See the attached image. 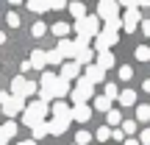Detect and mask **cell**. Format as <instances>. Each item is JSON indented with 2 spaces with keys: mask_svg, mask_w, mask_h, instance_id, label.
Here are the masks:
<instances>
[{
  "mask_svg": "<svg viewBox=\"0 0 150 145\" xmlns=\"http://www.w3.org/2000/svg\"><path fill=\"white\" fill-rule=\"evenodd\" d=\"M75 34H78L75 45H78V48H89L92 36L100 34V20H97V14H86L83 20H78L75 22Z\"/></svg>",
  "mask_w": 150,
  "mask_h": 145,
  "instance_id": "1",
  "label": "cell"
},
{
  "mask_svg": "<svg viewBox=\"0 0 150 145\" xmlns=\"http://www.w3.org/2000/svg\"><path fill=\"white\" fill-rule=\"evenodd\" d=\"M47 112H50V103H45V101H31V103H25V112H22V126H28V129H33V126H39V123H45V117H47Z\"/></svg>",
  "mask_w": 150,
  "mask_h": 145,
  "instance_id": "2",
  "label": "cell"
},
{
  "mask_svg": "<svg viewBox=\"0 0 150 145\" xmlns=\"http://www.w3.org/2000/svg\"><path fill=\"white\" fill-rule=\"evenodd\" d=\"M39 92V84L36 81H28L25 75H14L11 78V98H31V95H36Z\"/></svg>",
  "mask_w": 150,
  "mask_h": 145,
  "instance_id": "3",
  "label": "cell"
},
{
  "mask_svg": "<svg viewBox=\"0 0 150 145\" xmlns=\"http://www.w3.org/2000/svg\"><path fill=\"white\" fill-rule=\"evenodd\" d=\"M92 92H95V89H92L89 81H86V78H78V81H75V86H72V92H70L72 106H78V103H86V101L92 98Z\"/></svg>",
  "mask_w": 150,
  "mask_h": 145,
  "instance_id": "4",
  "label": "cell"
},
{
  "mask_svg": "<svg viewBox=\"0 0 150 145\" xmlns=\"http://www.w3.org/2000/svg\"><path fill=\"white\" fill-rule=\"evenodd\" d=\"M117 42H120V36H117V34L100 31V34L95 36V45H92V50H95V56H97V53H106V50H111Z\"/></svg>",
  "mask_w": 150,
  "mask_h": 145,
  "instance_id": "5",
  "label": "cell"
},
{
  "mask_svg": "<svg viewBox=\"0 0 150 145\" xmlns=\"http://www.w3.org/2000/svg\"><path fill=\"white\" fill-rule=\"evenodd\" d=\"M117 17H120V3H114V0H100L97 3V20L100 22L117 20Z\"/></svg>",
  "mask_w": 150,
  "mask_h": 145,
  "instance_id": "6",
  "label": "cell"
},
{
  "mask_svg": "<svg viewBox=\"0 0 150 145\" xmlns=\"http://www.w3.org/2000/svg\"><path fill=\"white\" fill-rule=\"evenodd\" d=\"M120 20H122V31L125 34H134L139 28V22H142V14H139V9H125V14Z\"/></svg>",
  "mask_w": 150,
  "mask_h": 145,
  "instance_id": "7",
  "label": "cell"
},
{
  "mask_svg": "<svg viewBox=\"0 0 150 145\" xmlns=\"http://www.w3.org/2000/svg\"><path fill=\"white\" fill-rule=\"evenodd\" d=\"M20 112H25V101H22V98H8V101L0 106V114H6L8 120H14Z\"/></svg>",
  "mask_w": 150,
  "mask_h": 145,
  "instance_id": "8",
  "label": "cell"
},
{
  "mask_svg": "<svg viewBox=\"0 0 150 145\" xmlns=\"http://www.w3.org/2000/svg\"><path fill=\"white\" fill-rule=\"evenodd\" d=\"M75 64L78 67H89V64H95V50L92 48H78V45H75Z\"/></svg>",
  "mask_w": 150,
  "mask_h": 145,
  "instance_id": "9",
  "label": "cell"
},
{
  "mask_svg": "<svg viewBox=\"0 0 150 145\" xmlns=\"http://www.w3.org/2000/svg\"><path fill=\"white\" fill-rule=\"evenodd\" d=\"M50 109H53V117L56 120H70V123H72V106H67L64 101H53Z\"/></svg>",
  "mask_w": 150,
  "mask_h": 145,
  "instance_id": "10",
  "label": "cell"
},
{
  "mask_svg": "<svg viewBox=\"0 0 150 145\" xmlns=\"http://www.w3.org/2000/svg\"><path fill=\"white\" fill-rule=\"evenodd\" d=\"M59 78H64V81H78V78H81V67L75 64V61H64V64H61Z\"/></svg>",
  "mask_w": 150,
  "mask_h": 145,
  "instance_id": "11",
  "label": "cell"
},
{
  "mask_svg": "<svg viewBox=\"0 0 150 145\" xmlns=\"http://www.w3.org/2000/svg\"><path fill=\"white\" fill-rule=\"evenodd\" d=\"M81 78H86L92 86H95V84H100V81H106V73H103L97 64H89V67L83 70V75H81Z\"/></svg>",
  "mask_w": 150,
  "mask_h": 145,
  "instance_id": "12",
  "label": "cell"
},
{
  "mask_svg": "<svg viewBox=\"0 0 150 145\" xmlns=\"http://www.w3.org/2000/svg\"><path fill=\"white\" fill-rule=\"evenodd\" d=\"M28 61H31V70H42L45 73V67H47V50H33Z\"/></svg>",
  "mask_w": 150,
  "mask_h": 145,
  "instance_id": "13",
  "label": "cell"
},
{
  "mask_svg": "<svg viewBox=\"0 0 150 145\" xmlns=\"http://www.w3.org/2000/svg\"><path fill=\"white\" fill-rule=\"evenodd\" d=\"M70 92H72V84H70V81H64V78H59V81H56V86H53V101H64Z\"/></svg>",
  "mask_w": 150,
  "mask_h": 145,
  "instance_id": "14",
  "label": "cell"
},
{
  "mask_svg": "<svg viewBox=\"0 0 150 145\" xmlns=\"http://www.w3.org/2000/svg\"><path fill=\"white\" fill-rule=\"evenodd\" d=\"M92 117V106L89 103H78V106H72V120H78V123H89Z\"/></svg>",
  "mask_w": 150,
  "mask_h": 145,
  "instance_id": "15",
  "label": "cell"
},
{
  "mask_svg": "<svg viewBox=\"0 0 150 145\" xmlns=\"http://www.w3.org/2000/svg\"><path fill=\"white\" fill-rule=\"evenodd\" d=\"M56 50H59L61 59H75V42H72V39H59Z\"/></svg>",
  "mask_w": 150,
  "mask_h": 145,
  "instance_id": "16",
  "label": "cell"
},
{
  "mask_svg": "<svg viewBox=\"0 0 150 145\" xmlns=\"http://www.w3.org/2000/svg\"><path fill=\"white\" fill-rule=\"evenodd\" d=\"M95 64L106 73V70H111L117 61H114V53H111V50H106V53H97V56H95Z\"/></svg>",
  "mask_w": 150,
  "mask_h": 145,
  "instance_id": "17",
  "label": "cell"
},
{
  "mask_svg": "<svg viewBox=\"0 0 150 145\" xmlns=\"http://www.w3.org/2000/svg\"><path fill=\"white\" fill-rule=\"evenodd\" d=\"M67 129H70V120H56V117H53V120L47 123V134H53V137H61Z\"/></svg>",
  "mask_w": 150,
  "mask_h": 145,
  "instance_id": "18",
  "label": "cell"
},
{
  "mask_svg": "<svg viewBox=\"0 0 150 145\" xmlns=\"http://www.w3.org/2000/svg\"><path fill=\"white\" fill-rule=\"evenodd\" d=\"M53 36H59V39H67V34H70V22H56V25H50L47 28Z\"/></svg>",
  "mask_w": 150,
  "mask_h": 145,
  "instance_id": "19",
  "label": "cell"
},
{
  "mask_svg": "<svg viewBox=\"0 0 150 145\" xmlns=\"http://www.w3.org/2000/svg\"><path fill=\"white\" fill-rule=\"evenodd\" d=\"M67 11H70V14L75 17V22L86 17V6H83V3H67Z\"/></svg>",
  "mask_w": 150,
  "mask_h": 145,
  "instance_id": "20",
  "label": "cell"
},
{
  "mask_svg": "<svg viewBox=\"0 0 150 145\" xmlns=\"http://www.w3.org/2000/svg\"><path fill=\"white\" fill-rule=\"evenodd\" d=\"M117 101H120V106H134V103H136V92L134 89H122Z\"/></svg>",
  "mask_w": 150,
  "mask_h": 145,
  "instance_id": "21",
  "label": "cell"
},
{
  "mask_svg": "<svg viewBox=\"0 0 150 145\" xmlns=\"http://www.w3.org/2000/svg\"><path fill=\"white\" fill-rule=\"evenodd\" d=\"M42 137H47V120H45V123H39V126H33V129H31V140H33V142H39Z\"/></svg>",
  "mask_w": 150,
  "mask_h": 145,
  "instance_id": "22",
  "label": "cell"
},
{
  "mask_svg": "<svg viewBox=\"0 0 150 145\" xmlns=\"http://www.w3.org/2000/svg\"><path fill=\"white\" fill-rule=\"evenodd\" d=\"M28 9L31 11H36V14H45V11H50V3H45V0H28Z\"/></svg>",
  "mask_w": 150,
  "mask_h": 145,
  "instance_id": "23",
  "label": "cell"
},
{
  "mask_svg": "<svg viewBox=\"0 0 150 145\" xmlns=\"http://www.w3.org/2000/svg\"><path fill=\"white\" fill-rule=\"evenodd\" d=\"M95 109H97V112H106V114H108V112H111V101H108L106 95H97V98H95Z\"/></svg>",
  "mask_w": 150,
  "mask_h": 145,
  "instance_id": "24",
  "label": "cell"
},
{
  "mask_svg": "<svg viewBox=\"0 0 150 145\" xmlns=\"http://www.w3.org/2000/svg\"><path fill=\"white\" fill-rule=\"evenodd\" d=\"M150 120V106L147 103H139L136 106V123H147Z\"/></svg>",
  "mask_w": 150,
  "mask_h": 145,
  "instance_id": "25",
  "label": "cell"
},
{
  "mask_svg": "<svg viewBox=\"0 0 150 145\" xmlns=\"http://www.w3.org/2000/svg\"><path fill=\"white\" fill-rule=\"evenodd\" d=\"M120 28H122V20H108V22H103V31H108V34H120Z\"/></svg>",
  "mask_w": 150,
  "mask_h": 145,
  "instance_id": "26",
  "label": "cell"
},
{
  "mask_svg": "<svg viewBox=\"0 0 150 145\" xmlns=\"http://www.w3.org/2000/svg\"><path fill=\"white\" fill-rule=\"evenodd\" d=\"M45 34H47V25H45V22H33L31 25V36L33 39H42Z\"/></svg>",
  "mask_w": 150,
  "mask_h": 145,
  "instance_id": "27",
  "label": "cell"
},
{
  "mask_svg": "<svg viewBox=\"0 0 150 145\" xmlns=\"http://www.w3.org/2000/svg\"><path fill=\"white\" fill-rule=\"evenodd\" d=\"M134 56L139 61H150V45H139V48L134 50Z\"/></svg>",
  "mask_w": 150,
  "mask_h": 145,
  "instance_id": "28",
  "label": "cell"
},
{
  "mask_svg": "<svg viewBox=\"0 0 150 145\" xmlns=\"http://www.w3.org/2000/svg\"><path fill=\"white\" fill-rule=\"evenodd\" d=\"M103 95H106L108 101H117V98H120V89H117V84H111V81H106V92H103Z\"/></svg>",
  "mask_w": 150,
  "mask_h": 145,
  "instance_id": "29",
  "label": "cell"
},
{
  "mask_svg": "<svg viewBox=\"0 0 150 145\" xmlns=\"http://www.w3.org/2000/svg\"><path fill=\"white\" fill-rule=\"evenodd\" d=\"M6 25H8V28H20L22 25L20 14H17V11H8V14H6Z\"/></svg>",
  "mask_w": 150,
  "mask_h": 145,
  "instance_id": "30",
  "label": "cell"
},
{
  "mask_svg": "<svg viewBox=\"0 0 150 145\" xmlns=\"http://www.w3.org/2000/svg\"><path fill=\"white\" fill-rule=\"evenodd\" d=\"M0 126H3V131H6V137H8V140L17 134V129H20V123H14V120H6V123H0Z\"/></svg>",
  "mask_w": 150,
  "mask_h": 145,
  "instance_id": "31",
  "label": "cell"
},
{
  "mask_svg": "<svg viewBox=\"0 0 150 145\" xmlns=\"http://www.w3.org/2000/svg\"><path fill=\"white\" fill-rule=\"evenodd\" d=\"M89 142H92V134H89V131L81 129L78 134H75V145H89Z\"/></svg>",
  "mask_w": 150,
  "mask_h": 145,
  "instance_id": "32",
  "label": "cell"
},
{
  "mask_svg": "<svg viewBox=\"0 0 150 145\" xmlns=\"http://www.w3.org/2000/svg\"><path fill=\"white\" fill-rule=\"evenodd\" d=\"M47 64H53V67L64 64V59H61V56H59V50H47Z\"/></svg>",
  "mask_w": 150,
  "mask_h": 145,
  "instance_id": "33",
  "label": "cell"
},
{
  "mask_svg": "<svg viewBox=\"0 0 150 145\" xmlns=\"http://www.w3.org/2000/svg\"><path fill=\"white\" fill-rule=\"evenodd\" d=\"M108 137H111V129H108V126H100V129H97V134H95V140H97V142H106Z\"/></svg>",
  "mask_w": 150,
  "mask_h": 145,
  "instance_id": "34",
  "label": "cell"
},
{
  "mask_svg": "<svg viewBox=\"0 0 150 145\" xmlns=\"http://www.w3.org/2000/svg\"><path fill=\"white\" fill-rule=\"evenodd\" d=\"M106 120H108V126H122V117H120L117 109H111V112L106 114Z\"/></svg>",
  "mask_w": 150,
  "mask_h": 145,
  "instance_id": "35",
  "label": "cell"
},
{
  "mask_svg": "<svg viewBox=\"0 0 150 145\" xmlns=\"http://www.w3.org/2000/svg\"><path fill=\"white\" fill-rule=\"evenodd\" d=\"M136 120H122V134H136Z\"/></svg>",
  "mask_w": 150,
  "mask_h": 145,
  "instance_id": "36",
  "label": "cell"
},
{
  "mask_svg": "<svg viewBox=\"0 0 150 145\" xmlns=\"http://www.w3.org/2000/svg\"><path fill=\"white\" fill-rule=\"evenodd\" d=\"M117 73H120V78H122V81H131V78H134V70H131L128 64H122V67H120Z\"/></svg>",
  "mask_w": 150,
  "mask_h": 145,
  "instance_id": "37",
  "label": "cell"
},
{
  "mask_svg": "<svg viewBox=\"0 0 150 145\" xmlns=\"http://www.w3.org/2000/svg\"><path fill=\"white\" fill-rule=\"evenodd\" d=\"M142 145H150V129H142V137H139Z\"/></svg>",
  "mask_w": 150,
  "mask_h": 145,
  "instance_id": "38",
  "label": "cell"
},
{
  "mask_svg": "<svg viewBox=\"0 0 150 145\" xmlns=\"http://www.w3.org/2000/svg\"><path fill=\"white\" fill-rule=\"evenodd\" d=\"M111 137H114V140H117V142H122V140H125L122 129H111Z\"/></svg>",
  "mask_w": 150,
  "mask_h": 145,
  "instance_id": "39",
  "label": "cell"
},
{
  "mask_svg": "<svg viewBox=\"0 0 150 145\" xmlns=\"http://www.w3.org/2000/svg\"><path fill=\"white\" fill-rule=\"evenodd\" d=\"M50 9H53V11H61V9H67V3H61V0H53V3H50Z\"/></svg>",
  "mask_w": 150,
  "mask_h": 145,
  "instance_id": "40",
  "label": "cell"
},
{
  "mask_svg": "<svg viewBox=\"0 0 150 145\" xmlns=\"http://www.w3.org/2000/svg\"><path fill=\"white\" fill-rule=\"evenodd\" d=\"M142 34H145V36H150V20H142Z\"/></svg>",
  "mask_w": 150,
  "mask_h": 145,
  "instance_id": "41",
  "label": "cell"
},
{
  "mask_svg": "<svg viewBox=\"0 0 150 145\" xmlns=\"http://www.w3.org/2000/svg\"><path fill=\"white\" fill-rule=\"evenodd\" d=\"M28 70H31V61H28V59L20 61V73H28Z\"/></svg>",
  "mask_w": 150,
  "mask_h": 145,
  "instance_id": "42",
  "label": "cell"
},
{
  "mask_svg": "<svg viewBox=\"0 0 150 145\" xmlns=\"http://www.w3.org/2000/svg\"><path fill=\"white\" fill-rule=\"evenodd\" d=\"M8 142V137H6V131H3V126H0V145H6Z\"/></svg>",
  "mask_w": 150,
  "mask_h": 145,
  "instance_id": "43",
  "label": "cell"
},
{
  "mask_svg": "<svg viewBox=\"0 0 150 145\" xmlns=\"http://www.w3.org/2000/svg\"><path fill=\"white\" fill-rule=\"evenodd\" d=\"M8 98H11V95H8V92H0V106H3V103H6V101H8Z\"/></svg>",
  "mask_w": 150,
  "mask_h": 145,
  "instance_id": "44",
  "label": "cell"
},
{
  "mask_svg": "<svg viewBox=\"0 0 150 145\" xmlns=\"http://www.w3.org/2000/svg\"><path fill=\"white\" fill-rule=\"evenodd\" d=\"M142 89H145V92H150V78H147V81H142Z\"/></svg>",
  "mask_w": 150,
  "mask_h": 145,
  "instance_id": "45",
  "label": "cell"
},
{
  "mask_svg": "<svg viewBox=\"0 0 150 145\" xmlns=\"http://www.w3.org/2000/svg\"><path fill=\"white\" fill-rule=\"evenodd\" d=\"M17 145H36V142H33V140H20Z\"/></svg>",
  "mask_w": 150,
  "mask_h": 145,
  "instance_id": "46",
  "label": "cell"
},
{
  "mask_svg": "<svg viewBox=\"0 0 150 145\" xmlns=\"http://www.w3.org/2000/svg\"><path fill=\"white\" fill-rule=\"evenodd\" d=\"M125 145H139V140H134V137H131V140H125Z\"/></svg>",
  "mask_w": 150,
  "mask_h": 145,
  "instance_id": "47",
  "label": "cell"
},
{
  "mask_svg": "<svg viewBox=\"0 0 150 145\" xmlns=\"http://www.w3.org/2000/svg\"><path fill=\"white\" fill-rule=\"evenodd\" d=\"M6 39H8V36H6V31H0V45H3Z\"/></svg>",
  "mask_w": 150,
  "mask_h": 145,
  "instance_id": "48",
  "label": "cell"
},
{
  "mask_svg": "<svg viewBox=\"0 0 150 145\" xmlns=\"http://www.w3.org/2000/svg\"><path fill=\"white\" fill-rule=\"evenodd\" d=\"M72 145H75V142H72Z\"/></svg>",
  "mask_w": 150,
  "mask_h": 145,
  "instance_id": "49",
  "label": "cell"
}]
</instances>
